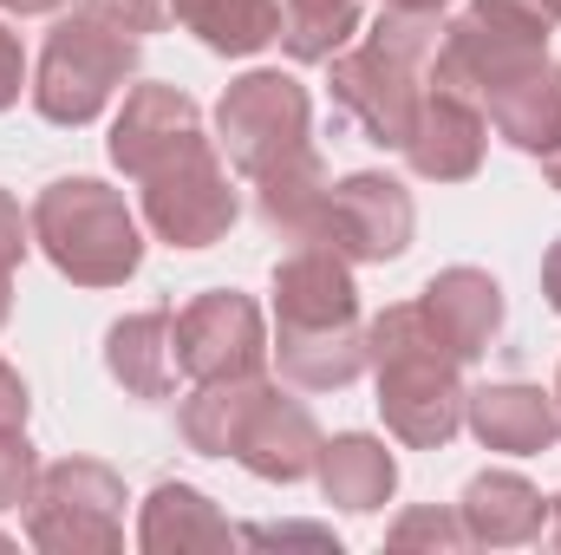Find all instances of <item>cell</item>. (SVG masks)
Listing matches in <instances>:
<instances>
[{
  "instance_id": "obj_1",
  "label": "cell",
  "mask_w": 561,
  "mask_h": 555,
  "mask_svg": "<svg viewBox=\"0 0 561 555\" xmlns=\"http://www.w3.org/2000/svg\"><path fill=\"white\" fill-rule=\"evenodd\" d=\"M275 360L300 393H340L366 373L353 262L327 242H294L275 262Z\"/></svg>"
},
{
  "instance_id": "obj_2",
  "label": "cell",
  "mask_w": 561,
  "mask_h": 555,
  "mask_svg": "<svg viewBox=\"0 0 561 555\" xmlns=\"http://www.w3.org/2000/svg\"><path fill=\"white\" fill-rule=\"evenodd\" d=\"M366 366L379 386V418L399 444L444 451L463 431V360L437 340L419 301H392L386 314L366 320Z\"/></svg>"
},
{
  "instance_id": "obj_3",
  "label": "cell",
  "mask_w": 561,
  "mask_h": 555,
  "mask_svg": "<svg viewBox=\"0 0 561 555\" xmlns=\"http://www.w3.org/2000/svg\"><path fill=\"white\" fill-rule=\"evenodd\" d=\"M444 20L437 13H392L379 7L373 33L359 46H340L327 59V86H333V125H353L386 150H405L419 99L431 86V53H437Z\"/></svg>"
},
{
  "instance_id": "obj_4",
  "label": "cell",
  "mask_w": 561,
  "mask_h": 555,
  "mask_svg": "<svg viewBox=\"0 0 561 555\" xmlns=\"http://www.w3.org/2000/svg\"><path fill=\"white\" fill-rule=\"evenodd\" d=\"M144 59V33H131L118 20L112 0H72L66 13H53V33L39 46V66H33V112L46 125H92L131 79H138Z\"/></svg>"
},
{
  "instance_id": "obj_5",
  "label": "cell",
  "mask_w": 561,
  "mask_h": 555,
  "mask_svg": "<svg viewBox=\"0 0 561 555\" xmlns=\"http://www.w3.org/2000/svg\"><path fill=\"white\" fill-rule=\"evenodd\" d=\"M33 242L72 287H125L144 262V229L125 190L99 177H53L33 196Z\"/></svg>"
},
{
  "instance_id": "obj_6",
  "label": "cell",
  "mask_w": 561,
  "mask_h": 555,
  "mask_svg": "<svg viewBox=\"0 0 561 555\" xmlns=\"http://www.w3.org/2000/svg\"><path fill=\"white\" fill-rule=\"evenodd\" d=\"M549 20L516 7V0H470L457 20H444L437 53H431V86L463 92L490 112L503 86H516L529 66L549 59Z\"/></svg>"
},
{
  "instance_id": "obj_7",
  "label": "cell",
  "mask_w": 561,
  "mask_h": 555,
  "mask_svg": "<svg viewBox=\"0 0 561 555\" xmlns=\"http://www.w3.org/2000/svg\"><path fill=\"white\" fill-rule=\"evenodd\" d=\"M125 477L99 457L39 464L26 503V543L46 555H118L125 550Z\"/></svg>"
},
{
  "instance_id": "obj_8",
  "label": "cell",
  "mask_w": 561,
  "mask_h": 555,
  "mask_svg": "<svg viewBox=\"0 0 561 555\" xmlns=\"http://www.w3.org/2000/svg\"><path fill=\"white\" fill-rule=\"evenodd\" d=\"M138 209L157 242H170V249H216L236 229V216H242L236 183H229V157L216 150V138L190 144L170 163H157L138 183Z\"/></svg>"
},
{
  "instance_id": "obj_9",
  "label": "cell",
  "mask_w": 561,
  "mask_h": 555,
  "mask_svg": "<svg viewBox=\"0 0 561 555\" xmlns=\"http://www.w3.org/2000/svg\"><path fill=\"white\" fill-rule=\"evenodd\" d=\"M307 144H313V99L294 72L255 66L216 99V150L242 177H262L268 163L307 150Z\"/></svg>"
},
{
  "instance_id": "obj_10",
  "label": "cell",
  "mask_w": 561,
  "mask_h": 555,
  "mask_svg": "<svg viewBox=\"0 0 561 555\" xmlns=\"http://www.w3.org/2000/svg\"><path fill=\"white\" fill-rule=\"evenodd\" d=\"M419 236V203L399 177L386 170H353L327 190V209H320V229L313 242H327L333 256H346L353 269L359 262H399Z\"/></svg>"
},
{
  "instance_id": "obj_11",
  "label": "cell",
  "mask_w": 561,
  "mask_h": 555,
  "mask_svg": "<svg viewBox=\"0 0 561 555\" xmlns=\"http://www.w3.org/2000/svg\"><path fill=\"white\" fill-rule=\"evenodd\" d=\"M268 360L275 340L249 294L209 287L176 314V366L190 380H242V373H268Z\"/></svg>"
},
{
  "instance_id": "obj_12",
  "label": "cell",
  "mask_w": 561,
  "mask_h": 555,
  "mask_svg": "<svg viewBox=\"0 0 561 555\" xmlns=\"http://www.w3.org/2000/svg\"><path fill=\"white\" fill-rule=\"evenodd\" d=\"M483 150H490V112L477 99H463V92L424 86L412 138H405L412 177H424V183H470L483 170Z\"/></svg>"
},
{
  "instance_id": "obj_13",
  "label": "cell",
  "mask_w": 561,
  "mask_h": 555,
  "mask_svg": "<svg viewBox=\"0 0 561 555\" xmlns=\"http://www.w3.org/2000/svg\"><path fill=\"white\" fill-rule=\"evenodd\" d=\"M203 112H196V99L190 92H176V86H131L125 92V112L112 118V163L144 183L157 163H170L176 150H190V144H203Z\"/></svg>"
},
{
  "instance_id": "obj_14",
  "label": "cell",
  "mask_w": 561,
  "mask_h": 555,
  "mask_svg": "<svg viewBox=\"0 0 561 555\" xmlns=\"http://www.w3.org/2000/svg\"><path fill=\"white\" fill-rule=\"evenodd\" d=\"M229 457H236L249 477H262V484H300V477H313V464H320V424H313V412H307L300 399H287L275 380H268L262 399L242 418Z\"/></svg>"
},
{
  "instance_id": "obj_15",
  "label": "cell",
  "mask_w": 561,
  "mask_h": 555,
  "mask_svg": "<svg viewBox=\"0 0 561 555\" xmlns=\"http://www.w3.org/2000/svg\"><path fill=\"white\" fill-rule=\"evenodd\" d=\"M463 424L483 451L503 457H542L561 438V406L556 393L529 386V380H496V386H470L463 399Z\"/></svg>"
},
{
  "instance_id": "obj_16",
  "label": "cell",
  "mask_w": 561,
  "mask_h": 555,
  "mask_svg": "<svg viewBox=\"0 0 561 555\" xmlns=\"http://www.w3.org/2000/svg\"><path fill=\"white\" fill-rule=\"evenodd\" d=\"M419 307L431 314L437 340H444L463 366H477V360L496 347V333H503V287H496L490 269H470V262L437 269V275L424 281Z\"/></svg>"
},
{
  "instance_id": "obj_17",
  "label": "cell",
  "mask_w": 561,
  "mask_h": 555,
  "mask_svg": "<svg viewBox=\"0 0 561 555\" xmlns=\"http://www.w3.org/2000/svg\"><path fill=\"white\" fill-rule=\"evenodd\" d=\"M457 517L470 530V550H523L542 536L549 523V503L529 477L516 471H477L457 497Z\"/></svg>"
},
{
  "instance_id": "obj_18",
  "label": "cell",
  "mask_w": 561,
  "mask_h": 555,
  "mask_svg": "<svg viewBox=\"0 0 561 555\" xmlns=\"http://www.w3.org/2000/svg\"><path fill=\"white\" fill-rule=\"evenodd\" d=\"M313 477H320V497H327L333 510L373 517V510H386L392 490H399V457H392L386 438H373V431H340V438H320Z\"/></svg>"
},
{
  "instance_id": "obj_19",
  "label": "cell",
  "mask_w": 561,
  "mask_h": 555,
  "mask_svg": "<svg viewBox=\"0 0 561 555\" xmlns=\"http://www.w3.org/2000/svg\"><path fill=\"white\" fill-rule=\"evenodd\" d=\"M105 373L131 393V399H170L176 393V314L170 307H144L112 320L105 333Z\"/></svg>"
},
{
  "instance_id": "obj_20",
  "label": "cell",
  "mask_w": 561,
  "mask_h": 555,
  "mask_svg": "<svg viewBox=\"0 0 561 555\" xmlns=\"http://www.w3.org/2000/svg\"><path fill=\"white\" fill-rule=\"evenodd\" d=\"M242 530L196 490V484H157L138 510V550L144 555H190V550H236Z\"/></svg>"
},
{
  "instance_id": "obj_21",
  "label": "cell",
  "mask_w": 561,
  "mask_h": 555,
  "mask_svg": "<svg viewBox=\"0 0 561 555\" xmlns=\"http://www.w3.org/2000/svg\"><path fill=\"white\" fill-rule=\"evenodd\" d=\"M249 183H255V216H262L268 236H280L287 249H294V242H313L320 209H327V190H333L313 144L294 150V157H280V163H268V170L249 177Z\"/></svg>"
},
{
  "instance_id": "obj_22",
  "label": "cell",
  "mask_w": 561,
  "mask_h": 555,
  "mask_svg": "<svg viewBox=\"0 0 561 555\" xmlns=\"http://www.w3.org/2000/svg\"><path fill=\"white\" fill-rule=\"evenodd\" d=\"M490 125H496L503 144H516L529 157H549L561 144V59H542L516 86H503L490 99Z\"/></svg>"
},
{
  "instance_id": "obj_23",
  "label": "cell",
  "mask_w": 561,
  "mask_h": 555,
  "mask_svg": "<svg viewBox=\"0 0 561 555\" xmlns=\"http://www.w3.org/2000/svg\"><path fill=\"white\" fill-rule=\"evenodd\" d=\"M170 20L222 59H249L280 39V0H170Z\"/></svg>"
},
{
  "instance_id": "obj_24",
  "label": "cell",
  "mask_w": 561,
  "mask_h": 555,
  "mask_svg": "<svg viewBox=\"0 0 561 555\" xmlns=\"http://www.w3.org/2000/svg\"><path fill=\"white\" fill-rule=\"evenodd\" d=\"M262 386H268V373L196 380V393L176 406V431H183V444H190L196 457H229V451H236V431H242V418H249V406L262 399Z\"/></svg>"
},
{
  "instance_id": "obj_25",
  "label": "cell",
  "mask_w": 561,
  "mask_h": 555,
  "mask_svg": "<svg viewBox=\"0 0 561 555\" xmlns=\"http://www.w3.org/2000/svg\"><path fill=\"white\" fill-rule=\"evenodd\" d=\"M359 33V0H280V46L294 66H327Z\"/></svg>"
},
{
  "instance_id": "obj_26",
  "label": "cell",
  "mask_w": 561,
  "mask_h": 555,
  "mask_svg": "<svg viewBox=\"0 0 561 555\" xmlns=\"http://www.w3.org/2000/svg\"><path fill=\"white\" fill-rule=\"evenodd\" d=\"M386 550L399 555H463L470 550V530H463V517H457V503H419V510H405L392 530H386Z\"/></svg>"
},
{
  "instance_id": "obj_27",
  "label": "cell",
  "mask_w": 561,
  "mask_h": 555,
  "mask_svg": "<svg viewBox=\"0 0 561 555\" xmlns=\"http://www.w3.org/2000/svg\"><path fill=\"white\" fill-rule=\"evenodd\" d=\"M33 484H39V451L26 444V424H7L0 431V517L26 510Z\"/></svg>"
},
{
  "instance_id": "obj_28",
  "label": "cell",
  "mask_w": 561,
  "mask_h": 555,
  "mask_svg": "<svg viewBox=\"0 0 561 555\" xmlns=\"http://www.w3.org/2000/svg\"><path fill=\"white\" fill-rule=\"evenodd\" d=\"M26 249H33V223H26L20 203L0 190V275H13V269L26 262Z\"/></svg>"
},
{
  "instance_id": "obj_29",
  "label": "cell",
  "mask_w": 561,
  "mask_h": 555,
  "mask_svg": "<svg viewBox=\"0 0 561 555\" xmlns=\"http://www.w3.org/2000/svg\"><path fill=\"white\" fill-rule=\"evenodd\" d=\"M26 86H33V79H26V46H20V33L0 20V112H13Z\"/></svg>"
},
{
  "instance_id": "obj_30",
  "label": "cell",
  "mask_w": 561,
  "mask_h": 555,
  "mask_svg": "<svg viewBox=\"0 0 561 555\" xmlns=\"http://www.w3.org/2000/svg\"><path fill=\"white\" fill-rule=\"evenodd\" d=\"M26 412H33V399H26V380L0 360V431L7 424H26Z\"/></svg>"
},
{
  "instance_id": "obj_31",
  "label": "cell",
  "mask_w": 561,
  "mask_h": 555,
  "mask_svg": "<svg viewBox=\"0 0 561 555\" xmlns=\"http://www.w3.org/2000/svg\"><path fill=\"white\" fill-rule=\"evenodd\" d=\"M118 7V20L131 26V33H157L163 20H170V0H112Z\"/></svg>"
},
{
  "instance_id": "obj_32",
  "label": "cell",
  "mask_w": 561,
  "mask_h": 555,
  "mask_svg": "<svg viewBox=\"0 0 561 555\" xmlns=\"http://www.w3.org/2000/svg\"><path fill=\"white\" fill-rule=\"evenodd\" d=\"M72 0H0V13H20V20H46V13H66Z\"/></svg>"
},
{
  "instance_id": "obj_33",
  "label": "cell",
  "mask_w": 561,
  "mask_h": 555,
  "mask_svg": "<svg viewBox=\"0 0 561 555\" xmlns=\"http://www.w3.org/2000/svg\"><path fill=\"white\" fill-rule=\"evenodd\" d=\"M542 294H549V307L561 314V242H549V256H542Z\"/></svg>"
},
{
  "instance_id": "obj_34",
  "label": "cell",
  "mask_w": 561,
  "mask_h": 555,
  "mask_svg": "<svg viewBox=\"0 0 561 555\" xmlns=\"http://www.w3.org/2000/svg\"><path fill=\"white\" fill-rule=\"evenodd\" d=\"M379 7H392V13H444L450 0H379Z\"/></svg>"
},
{
  "instance_id": "obj_35",
  "label": "cell",
  "mask_w": 561,
  "mask_h": 555,
  "mask_svg": "<svg viewBox=\"0 0 561 555\" xmlns=\"http://www.w3.org/2000/svg\"><path fill=\"white\" fill-rule=\"evenodd\" d=\"M542 177H549V183H556V190H561V144H556V150H549V157H542Z\"/></svg>"
},
{
  "instance_id": "obj_36",
  "label": "cell",
  "mask_w": 561,
  "mask_h": 555,
  "mask_svg": "<svg viewBox=\"0 0 561 555\" xmlns=\"http://www.w3.org/2000/svg\"><path fill=\"white\" fill-rule=\"evenodd\" d=\"M7 314H13V275H0V327H7Z\"/></svg>"
},
{
  "instance_id": "obj_37",
  "label": "cell",
  "mask_w": 561,
  "mask_h": 555,
  "mask_svg": "<svg viewBox=\"0 0 561 555\" xmlns=\"http://www.w3.org/2000/svg\"><path fill=\"white\" fill-rule=\"evenodd\" d=\"M549 543L561 550V497H549Z\"/></svg>"
},
{
  "instance_id": "obj_38",
  "label": "cell",
  "mask_w": 561,
  "mask_h": 555,
  "mask_svg": "<svg viewBox=\"0 0 561 555\" xmlns=\"http://www.w3.org/2000/svg\"><path fill=\"white\" fill-rule=\"evenodd\" d=\"M556 406H561V366H556Z\"/></svg>"
},
{
  "instance_id": "obj_39",
  "label": "cell",
  "mask_w": 561,
  "mask_h": 555,
  "mask_svg": "<svg viewBox=\"0 0 561 555\" xmlns=\"http://www.w3.org/2000/svg\"><path fill=\"white\" fill-rule=\"evenodd\" d=\"M0 550H13V543H7V536H0Z\"/></svg>"
}]
</instances>
